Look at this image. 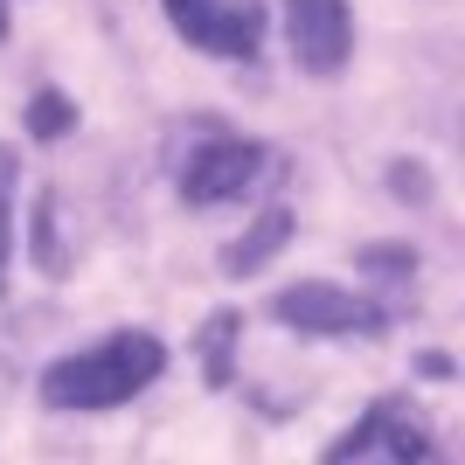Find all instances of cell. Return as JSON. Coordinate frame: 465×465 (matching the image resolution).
Here are the masks:
<instances>
[{"label":"cell","mask_w":465,"mask_h":465,"mask_svg":"<svg viewBox=\"0 0 465 465\" xmlns=\"http://www.w3.org/2000/svg\"><path fill=\"white\" fill-rule=\"evenodd\" d=\"M167 369V348L153 333H112L104 348L91 354H70L42 375V403L56 410H112V403H133L139 389Z\"/></svg>","instance_id":"6da1fadb"},{"label":"cell","mask_w":465,"mask_h":465,"mask_svg":"<svg viewBox=\"0 0 465 465\" xmlns=\"http://www.w3.org/2000/svg\"><path fill=\"white\" fill-rule=\"evenodd\" d=\"M278 174V153L272 146H251V139H209V146H194L188 167H181V194L188 202H236V194H251L257 181Z\"/></svg>","instance_id":"7a4b0ae2"},{"label":"cell","mask_w":465,"mask_h":465,"mask_svg":"<svg viewBox=\"0 0 465 465\" xmlns=\"http://www.w3.org/2000/svg\"><path fill=\"white\" fill-rule=\"evenodd\" d=\"M167 21L209 56H257V35H264L257 0H167Z\"/></svg>","instance_id":"3957f363"},{"label":"cell","mask_w":465,"mask_h":465,"mask_svg":"<svg viewBox=\"0 0 465 465\" xmlns=\"http://www.w3.org/2000/svg\"><path fill=\"white\" fill-rule=\"evenodd\" d=\"M285 35H292V56L299 70L312 77H333L354 49V21H348V0H285Z\"/></svg>","instance_id":"277c9868"},{"label":"cell","mask_w":465,"mask_h":465,"mask_svg":"<svg viewBox=\"0 0 465 465\" xmlns=\"http://www.w3.org/2000/svg\"><path fill=\"white\" fill-rule=\"evenodd\" d=\"M272 312L285 320V327H299V333H375L382 327V312L369 306V299H354V292H341V285H285L272 299Z\"/></svg>","instance_id":"5b68a950"},{"label":"cell","mask_w":465,"mask_h":465,"mask_svg":"<svg viewBox=\"0 0 465 465\" xmlns=\"http://www.w3.org/2000/svg\"><path fill=\"white\" fill-rule=\"evenodd\" d=\"M327 459L333 465H348V459H396V465H410V459H430V438H424V424H417L410 410L382 403V410H369L341 445H327Z\"/></svg>","instance_id":"8992f818"},{"label":"cell","mask_w":465,"mask_h":465,"mask_svg":"<svg viewBox=\"0 0 465 465\" xmlns=\"http://www.w3.org/2000/svg\"><path fill=\"white\" fill-rule=\"evenodd\" d=\"M285 236H292V215H285V209H272V215H264V223H257L251 236H243V243H230V272H251L257 257H272L278 243H285Z\"/></svg>","instance_id":"52a82bcc"},{"label":"cell","mask_w":465,"mask_h":465,"mask_svg":"<svg viewBox=\"0 0 465 465\" xmlns=\"http://www.w3.org/2000/svg\"><path fill=\"white\" fill-rule=\"evenodd\" d=\"M70 118H77V104H70V97H63V91H42L35 112H28V125H35L42 139H56V133H70Z\"/></svg>","instance_id":"ba28073f"},{"label":"cell","mask_w":465,"mask_h":465,"mask_svg":"<svg viewBox=\"0 0 465 465\" xmlns=\"http://www.w3.org/2000/svg\"><path fill=\"white\" fill-rule=\"evenodd\" d=\"M236 327H243L236 312H215V320H209V375H215V382H230V341H236Z\"/></svg>","instance_id":"9c48e42d"},{"label":"cell","mask_w":465,"mask_h":465,"mask_svg":"<svg viewBox=\"0 0 465 465\" xmlns=\"http://www.w3.org/2000/svg\"><path fill=\"white\" fill-rule=\"evenodd\" d=\"M7 243H15V153L0 146V264H7Z\"/></svg>","instance_id":"30bf717a"},{"label":"cell","mask_w":465,"mask_h":465,"mask_svg":"<svg viewBox=\"0 0 465 465\" xmlns=\"http://www.w3.org/2000/svg\"><path fill=\"white\" fill-rule=\"evenodd\" d=\"M0 35H7V0H0Z\"/></svg>","instance_id":"8fae6325"}]
</instances>
